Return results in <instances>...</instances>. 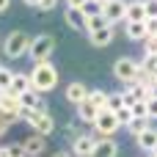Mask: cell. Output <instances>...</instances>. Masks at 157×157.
<instances>
[{
    "label": "cell",
    "instance_id": "cell-9",
    "mask_svg": "<svg viewBox=\"0 0 157 157\" xmlns=\"http://www.w3.org/2000/svg\"><path fill=\"white\" fill-rule=\"evenodd\" d=\"M102 14L108 17L110 25H119V22H127V0H108Z\"/></svg>",
    "mask_w": 157,
    "mask_h": 157
},
{
    "label": "cell",
    "instance_id": "cell-34",
    "mask_svg": "<svg viewBox=\"0 0 157 157\" xmlns=\"http://www.w3.org/2000/svg\"><path fill=\"white\" fill-rule=\"evenodd\" d=\"M88 0H66V8H83Z\"/></svg>",
    "mask_w": 157,
    "mask_h": 157
},
{
    "label": "cell",
    "instance_id": "cell-14",
    "mask_svg": "<svg viewBox=\"0 0 157 157\" xmlns=\"http://www.w3.org/2000/svg\"><path fill=\"white\" fill-rule=\"evenodd\" d=\"M119 149H121V146H119L116 138H99L91 157H119Z\"/></svg>",
    "mask_w": 157,
    "mask_h": 157
},
{
    "label": "cell",
    "instance_id": "cell-21",
    "mask_svg": "<svg viewBox=\"0 0 157 157\" xmlns=\"http://www.w3.org/2000/svg\"><path fill=\"white\" fill-rule=\"evenodd\" d=\"M146 127H152V121H149V119H132V121H130V124H127L124 130H130V135L135 138V135H141V132H144Z\"/></svg>",
    "mask_w": 157,
    "mask_h": 157
},
{
    "label": "cell",
    "instance_id": "cell-29",
    "mask_svg": "<svg viewBox=\"0 0 157 157\" xmlns=\"http://www.w3.org/2000/svg\"><path fill=\"white\" fill-rule=\"evenodd\" d=\"M116 119H119V124H121V130H124V127H127V124L132 121V113H130V108L119 110V113H116Z\"/></svg>",
    "mask_w": 157,
    "mask_h": 157
},
{
    "label": "cell",
    "instance_id": "cell-1",
    "mask_svg": "<svg viewBox=\"0 0 157 157\" xmlns=\"http://www.w3.org/2000/svg\"><path fill=\"white\" fill-rule=\"evenodd\" d=\"M28 75H30V83H33V88H36V91H41V94H50V91L58 86V80H61V75H58L55 63H50V61L33 63V69H30Z\"/></svg>",
    "mask_w": 157,
    "mask_h": 157
},
{
    "label": "cell",
    "instance_id": "cell-20",
    "mask_svg": "<svg viewBox=\"0 0 157 157\" xmlns=\"http://www.w3.org/2000/svg\"><path fill=\"white\" fill-rule=\"evenodd\" d=\"M88 99H91L99 110H108V91H102V88H91Z\"/></svg>",
    "mask_w": 157,
    "mask_h": 157
},
{
    "label": "cell",
    "instance_id": "cell-12",
    "mask_svg": "<svg viewBox=\"0 0 157 157\" xmlns=\"http://www.w3.org/2000/svg\"><path fill=\"white\" fill-rule=\"evenodd\" d=\"M113 39H116V25H108V28H102V30L88 33V41H91L94 47H110Z\"/></svg>",
    "mask_w": 157,
    "mask_h": 157
},
{
    "label": "cell",
    "instance_id": "cell-17",
    "mask_svg": "<svg viewBox=\"0 0 157 157\" xmlns=\"http://www.w3.org/2000/svg\"><path fill=\"white\" fill-rule=\"evenodd\" d=\"M127 22H146V6H144V0H130L127 3Z\"/></svg>",
    "mask_w": 157,
    "mask_h": 157
},
{
    "label": "cell",
    "instance_id": "cell-26",
    "mask_svg": "<svg viewBox=\"0 0 157 157\" xmlns=\"http://www.w3.org/2000/svg\"><path fill=\"white\" fill-rule=\"evenodd\" d=\"M102 8H105V3H99V0H88V3L83 6V14H86V17H99Z\"/></svg>",
    "mask_w": 157,
    "mask_h": 157
},
{
    "label": "cell",
    "instance_id": "cell-43",
    "mask_svg": "<svg viewBox=\"0 0 157 157\" xmlns=\"http://www.w3.org/2000/svg\"><path fill=\"white\" fill-rule=\"evenodd\" d=\"M155 152H157V149H155Z\"/></svg>",
    "mask_w": 157,
    "mask_h": 157
},
{
    "label": "cell",
    "instance_id": "cell-23",
    "mask_svg": "<svg viewBox=\"0 0 157 157\" xmlns=\"http://www.w3.org/2000/svg\"><path fill=\"white\" fill-rule=\"evenodd\" d=\"M14 77H17V72H14V69H8V66H0V88H3V91H8V88H11Z\"/></svg>",
    "mask_w": 157,
    "mask_h": 157
},
{
    "label": "cell",
    "instance_id": "cell-19",
    "mask_svg": "<svg viewBox=\"0 0 157 157\" xmlns=\"http://www.w3.org/2000/svg\"><path fill=\"white\" fill-rule=\"evenodd\" d=\"M124 108H127L124 94H121V91H108V110L119 113V110H124Z\"/></svg>",
    "mask_w": 157,
    "mask_h": 157
},
{
    "label": "cell",
    "instance_id": "cell-10",
    "mask_svg": "<svg viewBox=\"0 0 157 157\" xmlns=\"http://www.w3.org/2000/svg\"><path fill=\"white\" fill-rule=\"evenodd\" d=\"M63 19H66V25H69L72 30L88 33V17L83 14V8H66V11H63Z\"/></svg>",
    "mask_w": 157,
    "mask_h": 157
},
{
    "label": "cell",
    "instance_id": "cell-35",
    "mask_svg": "<svg viewBox=\"0 0 157 157\" xmlns=\"http://www.w3.org/2000/svg\"><path fill=\"white\" fill-rule=\"evenodd\" d=\"M50 157H75V155H72L69 149H58V152H52Z\"/></svg>",
    "mask_w": 157,
    "mask_h": 157
},
{
    "label": "cell",
    "instance_id": "cell-11",
    "mask_svg": "<svg viewBox=\"0 0 157 157\" xmlns=\"http://www.w3.org/2000/svg\"><path fill=\"white\" fill-rule=\"evenodd\" d=\"M19 108H22L19 97H14L11 91H3V94H0V113L11 116V119L17 121V116H19Z\"/></svg>",
    "mask_w": 157,
    "mask_h": 157
},
{
    "label": "cell",
    "instance_id": "cell-25",
    "mask_svg": "<svg viewBox=\"0 0 157 157\" xmlns=\"http://www.w3.org/2000/svg\"><path fill=\"white\" fill-rule=\"evenodd\" d=\"M130 113H132V119H149V105L146 102H135V105H130Z\"/></svg>",
    "mask_w": 157,
    "mask_h": 157
},
{
    "label": "cell",
    "instance_id": "cell-38",
    "mask_svg": "<svg viewBox=\"0 0 157 157\" xmlns=\"http://www.w3.org/2000/svg\"><path fill=\"white\" fill-rule=\"evenodd\" d=\"M146 157H157V152H149V155H146Z\"/></svg>",
    "mask_w": 157,
    "mask_h": 157
},
{
    "label": "cell",
    "instance_id": "cell-7",
    "mask_svg": "<svg viewBox=\"0 0 157 157\" xmlns=\"http://www.w3.org/2000/svg\"><path fill=\"white\" fill-rule=\"evenodd\" d=\"M19 144H22V149H25V157H44L47 149H50V141H47L44 135H39V132H30V135L22 138Z\"/></svg>",
    "mask_w": 157,
    "mask_h": 157
},
{
    "label": "cell",
    "instance_id": "cell-13",
    "mask_svg": "<svg viewBox=\"0 0 157 157\" xmlns=\"http://www.w3.org/2000/svg\"><path fill=\"white\" fill-rule=\"evenodd\" d=\"M135 144H138V149L141 152H155L157 149V127H146L141 135H135Z\"/></svg>",
    "mask_w": 157,
    "mask_h": 157
},
{
    "label": "cell",
    "instance_id": "cell-28",
    "mask_svg": "<svg viewBox=\"0 0 157 157\" xmlns=\"http://www.w3.org/2000/svg\"><path fill=\"white\" fill-rule=\"evenodd\" d=\"M55 8H58V0H41L36 11H39V14H50V11H55Z\"/></svg>",
    "mask_w": 157,
    "mask_h": 157
},
{
    "label": "cell",
    "instance_id": "cell-22",
    "mask_svg": "<svg viewBox=\"0 0 157 157\" xmlns=\"http://www.w3.org/2000/svg\"><path fill=\"white\" fill-rule=\"evenodd\" d=\"M0 157H25V149H22L19 141L17 144H6V146H0Z\"/></svg>",
    "mask_w": 157,
    "mask_h": 157
},
{
    "label": "cell",
    "instance_id": "cell-42",
    "mask_svg": "<svg viewBox=\"0 0 157 157\" xmlns=\"http://www.w3.org/2000/svg\"><path fill=\"white\" fill-rule=\"evenodd\" d=\"M0 66H3V63H0Z\"/></svg>",
    "mask_w": 157,
    "mask_h": 157
},
{
    "label": "cell",
    "instance_id": "cell-15",
    "mask_svg": "<svg viewBox=\"0 0 157 157\" xmlns=\"http://www.w3.org/2000/svg\"><path fill=\"white\" fill-rule=\"evenodd\" d=\"M124 36H127V41H138V44H144L146 41V22H124Z\"/></svg>",
    "mask_w": 157,
    "mask_h": 157
},
{
    "label": "cell",
    "instance_id": "cell-32",
    "mask_svg": "<svg viewBox=\"0 0 157 157\" xmlns=\"http://www.w3.org/2000/svg\"><path fill=\"white\" fill-rule=\"evenodd\" d=\"M144 6H146V19L157 17V0H144Z\"/></svg>",
    "mask_w": 157,
    "mask_h": 157
},
{
    "label": "cell",
    "instance_id": "cell-16",
    "mask_svg": "<svg viewBox=\"0 0 157 157\" xmlns=\"http://www.w3.org/2000/svg\"><path fill=\"white\" fill-rule=\"evenodd\" d=\"M75 110H77V121H83V124H94V121H97V116H99V108H97L91 99L80 102Z\"/></svg>",
    "mask_w": 157,
    "mask_h": 157
},
{
    "label": "cell",
    "instance_id": "cell-2",
    "mask_svg": "<svg viewBox=\"0 0 157 157\" xmlns=\"http://www.w3.org/2000/svg\"><path fill=\"white\" fill-rule=\"evenodd\" d=\"M30 41H33V36H28L25 30H11V33L3 39V52H6V58H11V61L25 58V55L30 52Z\"/></svg>",
    "mask_w": 157,
    "mask_h": 157
},
{
    "label": "cell",
    "instance_id": "cell-31",
    "mask_svg": "<svg viewBox=\"0 0 157 157\" xmlns=\"http://www.w3.org/2000/svg\"><path fill=\"white\" fill-rule=\"evenodd\" d=\"M146 105H149V119L157 121V97H149V99H146Z\"/></svg>",
    "mask_w": 157,
    "mask_h": 157
},
{
    "label": "cell",
    "instance_id": "cell-41",
    "mask_svg": "<svg viewBox=\"0 0 157 157\" xmlns=\"http://www.w3.org/2000/svg\"><path fill=\"white\" fill-rule=\"evenodd\" d=\"M0 94H3V88H0Z\"/></svg>",
    "mask_w": 157,
    "mask_h": 157
},
{
    "label": "cell",
    "instance_id": "cell-6",
    "mask_svg": "<svg viewBox=\"0 0 157 157\" xmlns=\"http://www.w3.org/2000/svg\"><path fill=\"white\" fill-rule=\"evenodd\" d=\"M97 141H99V138H97L94 132H86V130H83V132L69 144V152L75 157H91L94 149H97Z\"/></svg>",
    "mask_w": 157,
    "mask_h": 157
},
{
    "label": "cell",
    "instance_id": "cell-4",
    "mask_svg": "<svg viewBox=\"0 0 157 157\" xmlns=\"http://www.w3.org/2000/svg\"><path fill=\"white\" fill-rule=\"evenodd\" d=\"M138 75H141V61L138 58H130V55H121V58H116L113 61V77L119 80V83H132V80H138Z\"/></svg>",
    "mask_w": 157,
    "mask_h": 157
},
{
    "label": "cell",
    "instance_id": "cell-40",
    "mask_svg": "<svg viewBox=\"0 0 157 157\" xmlns=\"http://www.w3.org/2000/svg\"><path fill=\"white\" fill-rule=\"evenodd\" d=\"M0 47H3V39H0Z\"/></svg>",
    "mask_w": 157,
    "mask_h": 157
},
{
    "label": "cell",
    "instance_id": "cell-24",
    "mask_svg": "<svg viewBox=\"0 0 157 157\" xmlns=\"http://www.w3.org/2000/svg\"><path fill=\"white\" fill-rule=\"evenodd\" d=\"M110 22H108V17L105 14H99V17H88V33H94V30H102V28H108Z\"/></svg>",
    "mask_w": 157,
    "mask_h": 157
},
{
    "label": "cell",
    "instance_id": "cell-27",
    "mask_svg": "<svg viewBox=\"0 0 157 157\" xmlns=\"http://www.w3.org/2000/svg\"><path fill=\"white\" fill-rule=\"evenodd\" d=\"M14 124H17V121H14L11 116H6V113H0V138H3V135H6V132L11 130Z\"/></svg>",
    "mask_w": 157,
    "mask_h": 157
},
{
    "label": "cell",
    "instance_id": "cell-8",
    "mask_svg": "<svg viewBox=\"0 0 157 157\" xmlns=\"http://www.w3.org/2000/svg\"><path fill=\"white\" fill-rule=\"evenodd\" d=\"M88 94H91V88L86 86V83H80V80H72V83H66V88H63V99L69 102V105H80V102H86L88 99Z\"/></svg>",
    "mask_w": 157,
    "mask_h": 157
},
{
    "label": "cell",
    "instance_id": "cell-39",
    "mask_svg": "<svg viewBox=\"0 0 157 157\" xmlns=\"http://www.w3.org/2000/svg\"><path fill=\"white\" fill-rule=\"evenodd\" d=\"M99 3H108V0H99Z\"/></svg>",
    "mask_w": 157,
    "mask_h": 157
},
{
    "label": "cell",
    "instance_id": "cell-18",
    "mask_svg": "<svg viewBox=\"0 0 157 157\" xmlns=\"http://www.w3.org/2000/svg\"><path fill=\"white\" fill-rule=\"evenodd\" d=\"M33 88V83H30V75H25V72H17V77H14V83H11V94L14 97H19V94H25V91H30Z\"/></svg>",
    "mask_w": 157,
    "mask_h": 157
},
{
    "label": "cell",
    "instance_id": "cell-5",
    "mask_svg": "<svg viewBox=\"0 0 157 157\" xmlns=\"http://www.w3.org/2000/svg\"><path fill=\"white\" fill-rule=\"evenodd\" d=\"M119 130H121V124H119V119H116L113 110H99L97 121L91 124V132H94L97 138H113Z\"/></svg>",
    "mask_w": 157,
    "mask_h": 157
},
{
    "label": "cell",
    "instance_id": "cell-3",
    "mask_svg": "<svg viewBox=\"0 0 157 157\" xmlns=\"http://www.w3.org/2000/svg\"><path fill=\"white\" fill-rule=\"evenodd\" d=\"M52 52H55V36H50V33H36L33 41H30L28 58H30L33 63H41V61H50Z\"/></svg>",
    "mask_w": 157,
    "mask_h": 157
},
{
    "label": "cell",
    "instance_id": "cell-30",
    "mask_svg": "<svg viewBox=\"0 0 157 157\" xmlns=\"http://www.w3.org/2000/svg\"><path fill=\"white\" fill-rule=\"evenodd\" d=\"M63 132H66V135H72V141H75V138L80 135V130H77V121H66V124H63Z\"/></svg>",
    "mask_w": 157,
    "mask_h": 157
},
{
    "label": "cell",
    "instance_id": "cell-37",
    "mask_svg": "<svg viewBox=\"0 0 157 157\" xmlns=\"http://www.w3.org/2000/svg\"><path fill=\"white\" fill-rule=\"evenodd\" d=\"M22 3H25V6H30V8H39V3H41V0H22Z\"/></svg>",
    "mask_w": 157,
    "mask_h": 157
},
{
    "label": "cell",
    "instance_id": "cell-36",
    "mask_svg": "<svg viewBox=\"0 0 157 157\" xmlns=\"http://www.w3.org/2000/svg\"><path fill=\"white\" fill-rule=\"evenodd\" d=\"M11 8V0H0V14H6Z\"/></svg>",
    "mask_w": 157,
    "mask_h": 157
},
{
    "label": "cell",
    "instance_id": "cell-33",
    "mask_svg": "<svg viewBox=\"0 0 157 157\" xmlns=\"http://www.w3.org/2000/svg\"><path fill=\"white\" fill-rule=\"evenodd\" d=\"M146 33L149 36H157V17H149L146 19Z\"/></svg>",
    "mask_w": 157,
    "mask_h": 157
}]
</instances>
